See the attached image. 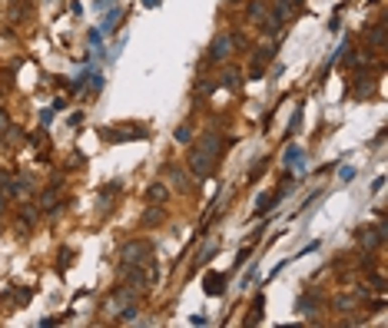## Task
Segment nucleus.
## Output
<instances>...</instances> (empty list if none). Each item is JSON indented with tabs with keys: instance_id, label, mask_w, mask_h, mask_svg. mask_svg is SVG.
Masks as SVG:
<instances>
[{
	"instance_id": "5",
	"label": "nucleus",
	"mask_w": 388,
	"mask_h": 328,
	"mask_svg": "<svg viewBox=\"0 0 388 328\" xmlns=\"http://www.w3.org/2000/svg\"><path fill=\"white\" fill-rule=\"evenodd\" d=\"M269 60H276V47H262V53L252 56V73H255V76L262 73V66L269 63Z\"/></svg>"
},
{
	"instance_id": "1",
	"label": "nucleus",
	"mask_w": 388,
	"mask_h": 328,
	"mask_svg": "<svg viewBox=\"0 0 388 328\" xmlns=\"http://www.w3.org/2000/svg\"><path fill=\"white\" fill-rule=\"evenodd\" d=\"M219 149H222V136H219V133H206V136L199 139V146L192 149V156H189L192 173H196V176H206V173H213L216 152H219Z\"/></svg>"
},
{
	"instance_id": "3",
	"label": "nucleus",
	"mask_w": 388,
	"mask_h": 328,
	"mask_svg": "<svg viewBox=\"0 0 388 328\" xmlns=\"http://www.w3.org/2000/svg\"><path fill=\"white\" fill-rule=\"evenodd\" d=\"M282 192H285V189H272V192H262V196H259V202H255V216H266V212H269V209L276 206L279 199H282Z\"/></svg>"
},
{
	"instance_id": "2",
	"label": "nucleus",
	"mask_w": 388,
	"mask_h": 328,
	"mask_svg": "<svg viewBox=\"0 0 388 328\" xmlns=\"http://www.w3.org/2000/svg\"><path fill=\"white\" fill-rule=\"evenodd\" d=\"M150 252H153L150 242H130V245L123 249V262L126 265H143L140 259H150Z\"/></svg>"
},
{
	"instance_id": "7",
	"label": "nucleus",
	"mask_w": 388,
	"mask_h": 328,
	"mask_svg": "<svg viewBox=\"0 0 388 328\" xmlns=\"http://www.w3.org/2000/svg\"><path fill=\"white\" fill-rule=\"evenodd\" d=\"M249 17H252V20H262V17H266V0H252V4H249Z\"/></svg>"
},
{
	"instance_id": "17",
	"label": "nucleus",
	"mask_w": 388,
	"mask_h": 328,
	"mask_svg": "<svg viewBox=\"0 0 388 328\" xmlns=\"http://www.w3.org/2000/svg\"><path fill=\"white\" fill-rule=\"evenodd\" d=\"M232 4H239V0H232Z\"/></svg>"
},
{
	"instance_id": "8",
	"label": "nucleus",
	"mask_w": 388,
	"mask_h": 328,
	"mask_svg": "<svg viewBox=\"0 0 388 328\" xmlns=\"http://www.w3.org/2000/svg\"><path fill=\"white\" fill-rule=\"evenodd\" d=\"M368 37H372V43H375V47H385V24H375Z\"/></svg>"
},
{
	"instance_id": "13",
	"label": "nucleus",
	"mask_w": 388,
	"mask_h": 328,
	"mask_svg": "<svg viewBox=\"0 0 388 328\" xmlns=\"http://www.w3.org/2000/svg\"><path fill=\"white\" fill-rule=\"evenodd\" d=\"M246 259H249V245H246V249H242V252H239V256H236V262H232V265H236V269H239V265L246 262Z\"/></svg>"
},
{
	"instance_id": "6",
	"label": "nucleus",
	"mask_w": 388,
	"mask_h": 328,
	"mask_svg": "<svg viewBox=\"0 0 388 328\" xmlns=\"http://www.w3.org/2000/svg\"><path fill=\"white\" fill-rule=\"evenodd\" d=\"M203 285H206V292H209V295H222V285H226V275H222V272H209Z\"/></svg>"
},
{
	"instance_id": "14",
	"label": "nucleus",
	"mask_w": 388,
	"mask_h": 328,
	"mask_svg": "<svg viewBox=\"0 0 388 328\" xmlns=\"http://www.w3.org/2000/svg\"><path fill=\"white\" fill-rule=\"evenodd\" d=\"M119 315H123V318H126V321H133V318H136V308H123V312H119Z\"/></svg>"
},
{
	"instance_id": "15",
	"label": "nucleus",
	"mask_w": 388,
	"mask_h": 328,
	"mask_svg": "<svg viewBox=\"0 0 388 328\" xmlns=\"http://www.w3.org/2000/svg\"><path fill=\"white\" fill-rule=\"evenodd\" d=\"M0 129H7V113L0 110Z\"/></svg>"
},
{
	"instance_id": "9",
	"label": "nucleus",
	"mask_w": 388,
	"mask_h": 328,
	"mask_svg": "<svg viewBox=\"0 0 388 328\" xmlns=\"http://www.w3.org/2000/svg\"><path fill=\"white\" fill-rule=\"evenodd\" d=\"M146 196H150V199H156V202H163V199H166V186H159V183H153L150 189H146Z\"/></svg>"
},
{
	"instance_id": "4",
	"label": "nucleus",
	"mask_w": 388,
	"mask_h": 328,
	"mask_svg": "<svg viewBox=\"0 0 388 328\" xmlns=\"http://www.w3.org/2000/svg\"><path fill=\"white\" fill-rule=\"evenodd\" d=\"M229 47H232V37L229 33H219L213 40V47H209V60H222V56L229 53Z\"/></svg>"
},
{
	"instance_id": "16",
	"label": "nucleus",
	"mask_w": 388,
	"mask_h": 328,
	"mask_svg": "<svg viewBox=\"0 0 388 328\" xmlns=\"http://www.w3.org/2000/svg\"><path fill=\"white\" fill-rule=\"evenodd\" d=\"M143 4H146V7H159V0H143Z\"/></svg>"
},
{
	"instance_id": "12",
	"label": "nucleus",
	"mask_w": 388,
	"mask_h": 328,
	"mask_svg": "<svg viewBox=\"0 0 388 328\" xmlns=\"http://www.w3.org/2000/svg\"><path fill=\"white\" fill-rule=\"evenodd\" d=\"M176 143H189V126H179V129H176Z\"/></svg>"
},
{
	"instance_id": "10",
	"label": "nucleus",
	"mask_w": 388,
	"mask_h": 328,
	"mask_svg": "<svg viewBox=\"0 0 388 328\" xmlns=\"http://www.w3.org/2000/svg\"><path fill=\"white\" fill-rule=\"evenodd\" d=\"M255 321H262V298L252 305V312H249V318H246V325H255Z\"/></svg>"
},
{
	"instance_id": "11",
	"label": "nucleus",
	"mask_w": 388,
	"mask_h": 328,
	"mask_svg": "<svg viewBox=\"0 0 388 328\" xmlns=\"http://www.w3.org/2000/svg\"><path fill=\"white\" fill-rule=\"evenodd\" d=\"M222 87H239V73H222Z\"/></svg>"
}]
</instances>
